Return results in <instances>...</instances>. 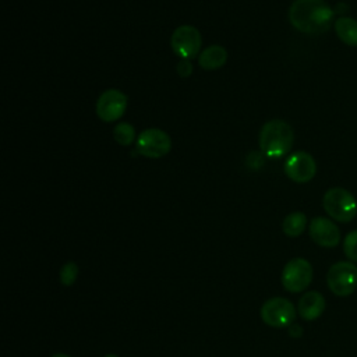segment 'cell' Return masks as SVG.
Listing matches in <instances>:
<instances>
[{
    "instance_id": "19",
    "label": "cell",
    "mask_w": 357,
    "mask_h": 357,
    "mask_svg": "<svg viewBox=\"0 0 357 357\" xmlns=\"http://www.w3.org/2000/svg\"><path fill=\"white\" fill-rule=\"evenodd\" d=\"M176 70H177V74H178L180 77H188V75H191V73H192V64H191L190 60L181 59V60L178 61V64L176 66Z\"/></svg>"
},
{
    "instance_id": "18",
    "label": "cell",
    "mask_w": 357,
    "mask_h": 357,
    "mask_svg": "<svg viewBox=\"0 0 357 357\" xmlns=\"http://www.w3.org/2000/svg\"><path fill=\"white\" fill-rule=\"evenodd\" d=\"M78 275V266L75 262H67L60 269V280L64 286H71Z\"/></svg>"
},
{
    "instance_id": "10",
    "label": "cell",
    "mask_w": 357,
    "mask_h": 357,
    "mask_svg": "<svg viewBox=\"0 0 357 357\" xmlns=\"http://www.w3.org/2000/svg\"><path fill=\"white\" fill-rule=\"evenodd\" d=\"M284 173L291 181L297 184H305L315 177L317 162L308 152L297 151L286 159Z\"/></svg>"
},
{
    "instance_id": "21",
    "label": "cell",
    "mask_w": 357,
    "mask_h": 357,
    "mask_svg": "<svg viewBox=\"0 0 357 357\" xmlns=\"http://www.w3.org/2000/svg\"><path fill=\"white\" fill-rule=\"evenodd\" d=\"M52 357H70L68 354H63V353H57V354H53Z\"/></svg>"
},
{
    "instance_id": "13",
    "label": "cell",
    "mask_w": 357,
    "mask_h": 357,
    "mask_svg": "<svg viewBox=\"0 0 357 357\" xmlns=\"http://www.w3.org/2000/svg\"><path fill=\"white\" fill-rule=\"evenodd\" d=\"M227 61V52L223 46L212 45L204 49L198 56V64L202 70L212 71L223 67Z\"/></svg>"
},
{
    "instance_id": "11",
    "label": "cell",
    "mask_w": 357,
    "mask_h": 357,
    "mask_svg": "<svg viewBox=\"0 0 357 357\" xmlns=\"http://www.w3.org/2000/svg\"><path fill=\"white\" fill-rule=\"evenodd\" d=\"M308 233L311 240L324 248H335L340 243V230L337 225L329 218H314L310 222Z\"/></svg>"
},
{
    "instance_id": "2",
    "label": "cell",
    "mask_w": 357,
    "mask_h": 357,
    "mask_svg": "<svg viewBox=\"0 0 357 357\" xmlns=\"http://www.w3.org/2000/svg\"><path fill=\"white\" fill-rule=\"evenodd\" d=\"M258 139L262 155L276 159L289 153L294 142V132L290 124L283 120L273 119L262 126Z\"/></svg>"
},
{
    "instance_id": "1",
    "label": "cell",
    "mask_w": 357,
    "mask_h": 357,
    "mask_svg": "<svg viewBox=\"0 0 357 357\" xmlns=\"http://www.w3.org/2000/svg\"><path fill=\"white\" fill-rule=\"evenodd\" d=\"M333 18L335 10L325 0H294L289 8L291 26L307 35L326 32Z\"/></svg>"
},
{
    "instance_id": "22",
    "label": "cell",
    "mask_w": 357,
    "mask_h": 357,
    "mask_svg": "<svg viewBox=\"0 0 357 357\" xmlns=\"http://www.w3.org/2000/svg\"><path fill=\"white\" fill-rule=\"evenodd\" d=\"M105 357H119V356H116V354H106Z\"/></svg>"
},
{
    "instance_id": "14",
    "label": "cell",
    "mask_w": 357,
    "mask_h": 357,
    "mask_svg": "<svg viewBox=\"0 0 357 357\" xmlns=\"http://www.w3.org/2000/svg\"><path fill=\"white\" fill-rule=\"evenodd\" d=\"M337 38L347 46H357V20L347 15H340L333 22Z\"/></svg>"
},
{
    "instance_id": "12",
    "label": "cell",
    "mask_w": 357,
    "mask_h": 357,
    "mask_svg": "<svg viewBox=\"0 0 357 357\" xmlns=\"http://www.w3.org/2000/svg\"><path fill=\"white\" fill-rule=\"evenodd\" d=\"M326 303L324 296L319 291L311 290L301 296L297 304L298 315L305 321H314L322 315L325 311Z\"/></svg>"
},
{
    "instance_id": "4",
    "label": "cell",
    "mask_w": 357,
    "mask_h": 357,
    "mask_svg": "<svg viewBox=\"0 0 357 357\" xmlns=\"http://www.w3.org/2000/svg\"><path fill=\"white\" fill-rule=\"evenodd\" d=\"M329 290L339 297H347L357 287V265L351 261H339L333 264L326 273Z\"/></svg>"
},
{
    "instance_id": "6",
    "label": "cell",
    "mask_w": 357,
    "mask_h": 357,
    "mask_svg": "<svg viewBox=\"0 0 357 357\" xmlns=\"http://www.w3.org/2000/svg\"><path fill=\"white\" fill-rule=\"evenodd\" d=\"M202 45L201 32L192 25H180L174 29L170 38V46L180 59L191 60L199 56Z\"/></svg>"
},
{
    "instance_id": "7",
    "label": "cell",
    "mask_w": 357,
    "mask_h": 357,
    "mask_svg": "<svg viewBox=\"0 0 357 357\" xmlns=\"http://www.w3.org/2000/svg\"><path fill=\"white\" fill-rule=\"evenodd\" d=\"M280 279L287 291L300 293L305 290L312 280V266L304 258H293L284 265Z\"/></svg>"
},
{
    "instance_id": "17",
    "label": "cell",
    "mask_w": 357,
    "mask_h": 357,
    "mask_svg": "<svg viewBox=\"0 0 357 357\" xmlns=\"http://www.w3.org/2000/svg\"><path fill=\"white\" fill-rule=\"evenodd\" d=\"M343 252L347 257V261L357 262V229L346 234L343 240Z\"/></svg>"
},
{
    "instance_id": "5",
    "label": "cell",
    "mask_w": 357,
    "mask_h": 357,
    "mask_svg": "<svg viewBox=\"0 0 357 357\" xmlns=\"http://www.w3.org/2000/svg\"><path fill=\"white\" fill-rule=\"evenodd\" d=\"M172 149L169 134L160 128H146L139 132L135 141V151L149 159H159L167 155Z\"/></svg>"
},
{
    "instance_id": "16",
    "label": "cell",
    "mask_w": 357,
    "mask_h": 357,
    "mask_svg": "<svg viewBox=\"0 0 357 357\" xmlns=\"http://www.w3.org/2000/svg\"><path fill=\"white\" fill-rule=\"evenodd\" d=\"M113 138L117 144H120L123 146L131 145L135 139L134 127L130 123H126V121L119 123L113 130Z\"/></svg>"
},
{
    "instance_id": "15",
    "label": "cell",
    "mask_w": 357,
    "mask_h": 357,
    "mask_svg": "<svg viewBox=\"0 0 357 357\" xmlns=\"http://www.w3.org/2000/svg\"><path fill=\"white\" fill-rule=\"evenodd\" d=\"M307 227V216L303 212H291L282 222V230L289 237H298Z\"/></svg>"
},
{
    "instance_id": "3",
    "label": "cell",
    "mask_w": 357,
    "mask_h": 357,
    "mask_svg": "<svg viewBox=\"0 0 357 357\" xmlns=\"http://www.w3.org/2000/svg\"><path fill=\"white\" fill-rule=\"evenodd\" d=\"M322 206L328 216L340 223H349L357 216V199L342 187L329 188L322 198Z\"/></svg>"
},
{
    "instance_id": "20",
    "label": "cell",
    "mask_w": 357,
    "mask_h": 357,
    "mask_svg": "<svg viewBox=\"0 0 357 357\" xmlns=\"http://www.w3.org/2000/svg\"><path fill=\"white\" fill-rule=\"evenodd\" d=\"M301 333H303L301 326L294 325V324H291V325L289 326V335H291L293 337H298V336H301Z\"/></svg>"
},
{
    "instance_id": "9",
    "label": "cell",
    "mask_w": 357,
    "mask_h": 357,
    "mask_svg": "<svg viewBox=\"0 0 357 357\" xmlns=\"http://www.w3.org/2000/svg\"><path fill=\"white\" fill-rule=\"evenodd\" d=\"M128 99L124 92L120 89H106L102 92L96 100V116L106 123H112L119 120L127 109Z\"/></svg>"
},
{
    "instance_id": "8",
    "label": "cell",
    "mask_w": 357,
    "mask_h": 357,
    "mask_svg": "<svg viewBox=\"0 0 357 357\" xmlns=\"http://www.w3.org/2000/svg\"><path fill=\"white\" fill-rule=\"evenodd\" d=\"M261 318L269 326L286 328L296 319V307L284 297H273L261 307Z\"/></svg>"
}]
</instances>
